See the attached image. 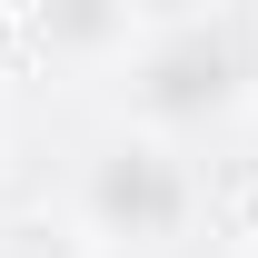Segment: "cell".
<instances>
[{"instance_id":"cell-1","label":"cell","mask_w":258,"mask_h":258,"mask_svg":"<svg viewBox=\"0 0 258 258\" xmlns=\"http://www.w3.org/2000/svg\"><path fill=\"white\" fill-rule=\"evenodd\" d=\"M238 80H248L238 30H228V20H189V30H169L159 50L139 60L129 109H139L149 129H189V119H219L228 99H238Z\"/></svg>"},{"instance_id":"cell-2","label":"cell","mask_w":258,"mask_h":258,"mask_svg":"<svg viewBox=\"0 0 258 258\" xmlns=\"http://www.w3.org/2000/svg\"><path fill=\"white\" fill-rule=\"evenodd\" d=\"M80 209H90L99 238H119V248H159V238H179V219H189V169L169 159L159 139H119L109 159H90Z\"/></svg>"},{"instance_id":"cell-3","label":"cell","mask_w":258,"mask_h":258,"mask_svg":"<svg viewBox=\"0 0 258 258\" xmlns=\"http://www.w3.org/2000/svg\"><path fill=\"white\" fill-rule=\"evenodd\" d=\"M50 30H60V40H99L109 10H99V0H50Z\"/></svg>"},{"instance_id":"cell-4","label":"cell","mask_w":258,"mask_h":258,"mask_svg":"<svg viewBox=\"0 0 258 258\" xmlns=\"http://www.w3.org/2000/svg\"><path fill=\"white\" fill-rule=\"evenodd\" d=\"M30 258H40V248H30ZM50 258H80V248H50Z\"/></svg>"}]
</instances>
